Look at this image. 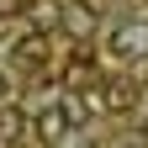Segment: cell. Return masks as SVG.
I'll list each match as a JSON object with an SVG mask.
<instances>
[{
    "instance_id": "obj_6",
    "label": "cell",
    "mask_w": 148,
    "mask_h": 148,
    "mask_svg": "<svg viewBox=\"0 0 148 148\" xmlns=\"http://www.w3.org/2000/svg\"><path fill=\"white\" fill-rule=\"evenodd\" d=\"M0 21H5V16H0Z\"/></svg>"
},
{
    "instance_id": "obj_5",
    "label": "cell",
    "mask_w": 148,
    "mask_h": 148,
    "mask_svg": "<svg viewBox=\"0 0 148 148\" xmlns=\"http://www.w3.org/2000/svg\"><path fill=\"white\" fill-rule=\"evenodd\" d=\"M16 53H21L27 64H37V58H48V37H37V32H27L21 42H16Z\"/></svg>"
},
{
    "instance_id": "obj_2",
    "label": "cell",
    "mask_w": 148,
    "mask_h": 148,
    "mask_svg": "<svg viewBox=\"0 0 148 148\" xmlns=\"http://www.w3.org/2000/svg\"><path fill=\"white\" fill-rule=\"evenodd\" d=\"M27 127H32V138L42 143V148H53V143H64V138H69V116H64V106H48V111H37Z\"/></svg>"
},
{
    "instance_id": "obj_1",
    "label": "cell",
    "mask_w": 148,
    "mask_h": 148,
    "mask_svg": "<svg viewBox=\"0 0 148 148\" xmlns=\"http://www.w3.org/2000/svg\"><path fill=\"white\" fill-rule=\"evenodd\" d=\"M111 58L116 64H143L148 58V21H127L111 32Z\"/></svg>"
},
{
    "instance_id": "obj_4",
    "label": "cell",
    "mask_w": 148,
    "mask_h": 148,
    "mask_svg": "<svg viewBox=\"0 0 148 148\" xmlns=\"http://www.w3.org/2000/svg\"><path fill=\"white\" fill-rule=\"evenodd\" d=\"M64 32H69V37H79V42H85V37L95 32V11H90L85 0H74V5H64Z\"/></svg>"
},
{
    "instance_id": "obj_3",
    "label": "cell",
    "mask_w": 148,
    "mask_h": 148,
    "mask_svg": "<svg viewBox=\"0 0 148 148\" xmlns=\"http://www.w3.org/2000/svg\"><path fill=\"white\" fill-rule=\"evenodd\" d=\"M138 95H143L138 79H111V85H106V95H101V106H106V111H132Z\"/></svg>"
}]
</instances>
